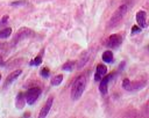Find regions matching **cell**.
I'll list each match as a JSON object with an SVG mask.
<instances>
[{
    "mask_svg": "<svg viewBox=\"0 0 149 118\" xmlns=\"http://www.w3.org/2000/svg\"><path fill=\"white\" fill-rule=\"evenodd\" d=\"M85 87H86V78L84 75L78 76L73 81L72 87H71V97H72V99L80 98V96L83 95V93L85 90Z\"/></svg>",
    "mask_w": 149,
    "mask_h": 118,
    "instance_id": "6da1fadb",
    "label": "cell"
},
{
    "mask_svg": "<svg viewBox=\"0 0 149 118\" xmlns=\"http://www.w3.org/2000/svg\"><path fill=\"white\" fill-rule=\"evenodd\" d=\"M127 9H128V6H127L126 3L121 5V6L114 12V14L112 15V17H111V20H109V22H108V27H109V28L116 27V25L122 21L123 16H125L126 13H127Z\"/></svg>",
    "mask_w": 149,
    "mask_h": 118,
    "instance_id": "7a4b0ae2",
    "label": "cell"
},
{
    "mask_svg": "<svg viewBox=\"0 0 149 118\" xmlns=\"http://www.w3.org/2000/svg\"><path fill=\"white\" fill-rule=\"evenodd\" d=\"M146 86V80H137L134 82H130V80L125 79L122 81V88L128 90V91H134V90H139L141 88H143Z\"/></svg>",
    "mask_w": 149,
    "mask_h": 118,
    "instance_id": "3957f363",
    "label": "cell"
},
{
    "mask_svg": "<svg viewBox=\"0 0 149 118\" xmlns=\"http://www.w3.org/2000/svg\"><path fill=\"white\" fill-rule=\"evenodd\" d=\"M33 35H34V32H33L31 29H29V28H21V29H19L17 32L15 34V36H14V38H13V42H12V45L17 44L20 40L26 39V38L30 37V36H33Z\"/></svg>",
    "mask_w": 149,
    "mask_h": 118,
    "instance_id": "277c9868",
    "label": "cell"
},
{
    "mask_svg": "<svg viewBox=\"0 0 149 118\" xmlns=\"http://www.w3.org/2000/svg\"><path fill=\"white\" fill-rule=\"evenodd\" d=\"M40 95H41V89L38 87H33V88L28 89L26 95H24L26 96V102L29 105H31V104H34L36 102V99L38 98Z\"/></svg>",
    "mask_w": 149,
    "mask_h": 118,
    "instance_id": "5b68a950",
    "label": "cell"
},
{
    "mask_svg": "<svg viewBox=\"0 0 149 118\" xmlns=\"http://www.w3.org/2000/svg\"><path fill=\"white\" fill-rule=\"evenodd\" d=\"M121 43H122V37H121V35H119V34H113V35H111V36L107 38V40H106L105 44H106L107 47L116 49L118 46L121 45Z\"/></svg>",
    "mask_w": 149,
    "mask_h": 118,
    "instance_id": "8992f818",
    "label": "cell"
},
{
    "mask_svg": "<svg viewBox=\"0 0 149 118\" xmlns=\"http://www.w3.org/2000/svg\"><path fill=\"white\" fill-rule=\"evenodd\" d=\"M114 76V73H111L109 75H106L104 76L101 80H100V83H99V90L102 95H106L107 94V90H108V82L109 80Z\"/></svg>",
    "mask_w": 149,
    "mask_h": 118,
    "instance_id": "52a82bcc",
    "label": "cell"
},
{
    "mask_svg": "<svg viewBox=\"0 0 149 118\" xmlns=\"http://www.w3.org/2000/svg\"><path fill=\"white\" fill-rule=\"evenodd\" d=\"M136 22H137V25L141 28L147 27V14L144 10H139L136 13Z\"/></svg>",
    "mask_w": 149,
    "mask_h": 118,
    "instance_id": "ba28073f",
    "label": "cell"
},
{
    "mask_svg": "<svg viewBox=\"0 0 149 118\" xmlns=\"http://www.w3.org/2000/svg\"><path fill=\"white\" fill-rule=\"evenodd\" d=\"M106 73H107V67L105 65H101V64L98 65L97 69H95V74H94V80L95 81H100L105 76Z\"/></svg>",
    "mask_w": 149,
    "mask_h": 118,
    "instance_id": "9c48e42d",
    "label": "cell"
},
{
    "mask_svg": "<svg viewBox=\"0 0 149 118\" xmlns=\"http://www.w3.org/2000/svg\"><path fill=\"white\" fill-rule=\"evenodd\" d=\"M52 102H54V98H52V97H49L48 101L45 102V104L43 105V108H42L40 115H38L40 118H43V117H45V116L49 113V111H50V109H51V105H52Z\"/></svg>",
    "mask_w": 149,
    "mask_h": 118,
    "instance_id": "30bf717a",
    "label": "cell"
},
{
    "mask_svg": "<svg viewBox=\"0 0 149 118\" xmlns=\"http://www.w3.org/2000/svg\"><path fill=\"white\" fill-rule=\"evenodd\" d=\"M22 73V71L21 69H16V71H14V72H12L7 78H6V81H5V83H3V86L5 87H8L12 82H14L17 78H19V75Z\"/></svg>",
    "mask_w": 149,
    "mask_h": 118,
    "instance_id": "8fae6325",
    "label": "cell"
},
{
    "mask_svg": "<svg viewBox=\"0 0 149 118\" xmlns=\"http://www.w3.org/2000/svg\"><path fill=\"white\" fill-rule=\"evenodd\" d=\"M24 104H26V96H24V94L19 93L15 98V106L17 109H22L24 106Z\"/></svg>",
    "mask_w": 149,
    "mask_h": 118,
    "instance_id": "7c38bea8",
    "label": "cell"
},
{
    "mask_svg": "<svg viewBox=\"0 0 149 118\" xmlns=\"http://www.w3.org/2000/svg\"><path fill=\"white\" fill-rule=\"evenodd\" d=\"M87 60H88V52H84V53L81 54L80 59L78 60V62H76L77 68H81V67L86 64V61H87Z\"/></svg>",
    "mask_w": 149,
    "mask_h": 118,
    "instance_id": "4fadbf2b",
    "label": "cell"
},
{
    "mask_svg": "<svg viewBox=\"0 0 149 118\" xmlns=\"http://www.w3.org/2000/svg\"><path fill=\"white\" fill-rule=\"evenodd\" d=\"M8 47H9L8 44H6V43H0V64H3V62H2V57L8 52Z\"/></svg>",
    "mask_w": 149,
    "mask_h": 118,
    "instance_id": "5bb4252c",
    "label": "cell"
},
{
    "mask_svg": "<svg viewBox=\"0 0 149 118\" xmlns=\"http://www.w3.org/2000/svg\"><path fill=\"white\" fill-rule=\"evenodd\" d=\"M102 60L105 61V62H112L113 61V53H112V51H105L104 53H102Z\"/></svg>",
    "mask_w": 149,
    "mask_h": 118,
    "instance_id": "9a60e30c",
    "label": "cell"
},
{
    "mask_svg": "<svg viewBox=\"0 0 149 118\" xmlns=\"http://www.w3.org/2000/svg\"><path fill=\"white\" fill-rule=\"evenodd\" d=\"M12 34V29L10 28H3L0 30V38H7L9 37Z\"/></svg>",
    "mask_w": 149,
    "mask_h": 118,
    "instance_id": "2e32d148",
    "label": "cell"
},
{
    "mask_svg": "<svg viewBox=\"0 0 149 118\" xmlns=\"http://www.w3.org/2000/svg\"><path fill=\"white\" fill-rule=\"evenodd\" d=\"M62 81H63V75L58 74V75H56V76L52 78V80H51V84H52V86H58V84L62 83Z\"/></svg>",
    "mask_w": 149,
    "mask_h": 118,
    "instance_id": "e0dca14e",
    "label": "cell"
},
{
    "mask_svg": "<svg viewBox=\"0 0 149 118\" xmlns=\"http://www.w3.org/2000/svg\"><path fill=\"white\" fill-rule=\"evenodd\" d=\"M74 66H76V62H74V61H68V62H65V64L62 66V68H63L64 71H72Z\"/></svg>",
    "mask_w": 149,
    "mask_h": 118,
    "instance_id": "ac0fdd59",
    "label": "cell"
},
{
    "mask_svg": "<svg viewBox=\"0 0 149 118\" xmlns=\"http://www.w3.org/2000/svg\"><path fill=\"white\" fill-rule=\"evenodd\" d=\"M41 62H42V56L38 54L36 58H34V60H31L29 62V65L30 66H38V65H41Z\"/></svg>",
    "mask_w": 149,
    "mask_h": 118,
    "instance_id": "d6986e66",
    "label": "cell"
},
{
    "mask_svg": "<svg viewBox=\"0 0 149 118\" xmlns=\"http://www.w3.org/2000/svg\"><path fill=\"white\" fill-rule=\"evenodd\" d=\"M49 73H50V72H49V69H48L47 67H44V68L41 69V75H42L43 78H48V76H49Z\"/></svg>",
    "mask_w": 149,
    "mask_h": 118,
    "instance_id": "ffe728a7",
    "label": "cell"
},
{
    "mask_svg": "<svg viewBox=\"0 0 149 118\" xmlns=\"http://www.w3.org/2000/svg\"><path fill=\"white\" fill-rule=\"evenodd\" d=\"M141 30H142V28L139 27V25H133V27H132V34H133V35L136 34V32H140Z\"/></svg>",
    "mask_w": 149,
    "mask_h": 118,
    "instance_id": "44dd1931",
    "label": "cell"
},
{
    "mask_svg": "<svg viewBox=\"0 0 149 118\" xmlns=\"http://www.w3.org/2000/svg\"><path fill=\"white\" fill-rule=\"evenodd\" d=\"M7 20H8V15H5V16L2 17V20L0 21V25H1V24H5V23L7 22Z\"/></svg>",
    "mask_w": 149,
    "mask_h": 118,
    "instance_id": "7402d4cb",
    "label": "cell"
},
{
    "mask_svg": "<svg viewBox=\"0 0 149 118\" xmlns=\"http://www.w3.org/2000/svg\"><path fill=\"white\" fill-rule=\"evenodd\" d=\"M146 113L149 116V99H148V102L146 103Z\"/></svg>",
    "mask_w": 149,
    "mask_h": 118,
    "instance_id": "603a6c76",
    "label": "cell"
},
{
    "mask_svg": "<svg viewBox=\"0 0 149 118\" xmlns=\"http://www.w3.org/2000/svg\"><path fill=\"white\" fill-rule=\"evenodd\" d=\"M26 3V1H17V2H14V3H12V5H24Z\"/></svg>",
    "mask_w": 149,
    "mask_h": 118,
    "instance_id": "cb8c5ba5",
    "label": "cell"
},
{
    "mask_svg": "<svg viewBox=\"0 0 149 118\" xmlns=\"http://www.w3.org/2000/svg\"><path fill=\"white\" fill-rule=\"evenodd\" d=\"M0 80H1V74H0Z\"/></svg>",
    "mask_w": 149,
    "mask_h": 118,
    "instance_id": "d4e9b609",
    "label": "cell"
}]
</instances>
